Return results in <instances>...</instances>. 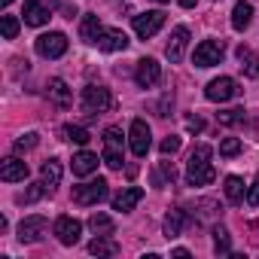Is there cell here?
Returning a JSON list of instances; mask_svg holds the SVG:
<instances>
[{
	"instance_id": "cell-1",
	"label": "cell",
	"mask_w": 259,
	"mask_h": 259,
	"mask_svg": "<svg viewBox=\"0 0 259 259\" xmlns=\"http://www.w3.org/2000/svg\"><path fill=\"white\" fill-rule=\"evenodd\" d=\"M210 156H213V150L207 144H198L189 153V162H186V180H189V186H207V183H213L217 171L210 165Z\"/></svg>"
},
{
	"instance_id": "cell-2",
	"label": "cell",
	"mask_w": 259,
	"mask_h": 259,
	"mask_svg": "<svg viewBox=\"0 0 259 259\" xmlns=\"http://www.w3.org/2000/svg\"><path fill=\"white\" fill-rule=\"evenodd\" d=\"M122 147H125L122 132H119V128H107V132H104V153H101V162H104L107 168L119 171V168H122V162H125Z\"/></svg>"
},
{
	"instance_id": "cell-3",
	"label": "cell",
	"mask_w": 259,
	"mask_h": 259,
	"mask_svg": "<svg viewBox=\"0 0 259 259\" xmlns=\"http://www.w3.org/2000/svg\"><path fill=\"white\" fill-rule=\"evenodd\" d=\"M110 107H113L110 89H104V85H85V89H82V110H85L89 116L107 113Z\"/></svg>"
},
{
	"instance_id": "cell-4",
	"label": "cell",
	"mask_w": 259,
	"mask_h": 259,
	"mask_svg": "<svg viewBox=\"0 0 259 259\" xmlns=\"http://www.w3.org/2000/svg\"><path fill=\"white\" fill-rule=\"evenodd\" d=\"M34 46H37V55L43 58H61L67 52V37L61 31H49V34H40Z\"/></svg>"
},
{
	"instance_id": "cell-5",
	"label": "cell",
	"mask_w": 259,
	"mask_h": 259,
	"mask_svg": "<svg viewBox=\"0 0 259 259\" xmlns=\"http://www.w3.org/2000/svg\"><path fill=\"white\" fill-rule=\"evenodd\" d=\"M223 55H226L223 40H204V43H198V46H195L192 61H195V67H213V64H220V61H223Z\"/></svg>"
},
{
	"instance_id": "cell-6",
	"label": "cell",
	"mask_w": 259,
	"mask_h": 259,
	"mask_svg": "<svg viewBox=\"0 0 259 259\" xmlns=\"http://www.w3.org/2000/svg\"><path fill=\"white\" fill-rule=\"evenodd\" d=\"M238 95H241V89H238V82H235L232 76L210 79V82H207V89H204V98H207V101H213V104L232 101V98H238Z\"/></svg>"
},
{
	"instance_id": "cell-7",
	"label": "cell",
	"mask_w": 259,
	"mask_h": 259,
	"mask_svg": "<svg viewBox=\"0 0 259 259\" xmlns=\"http://www.w3.org/2000/svg\"><path fill=\"white\" fill-rule=\"evenodd\" d=\"M107 180H89V183H82V186H76L73 189V201L76 204H82V207H89V204H98V201H104L107 198Z\"/></svg>"
},
{
	"instance_id": "cell-8",
	"label": "cell",
	"mask_w": 259,
	"mask_h": 259,
	"mask_svg": "<svg viewBox=\"0 0 259 259\" xmlns=\"http://www.w3.org/2000/svg\"><path fill=\"white\" fill-rule=\"evenodd\" d=\"M128 144H132V153L138 159H144L153 147V135H150V125L144 119H135L132 122V132H128Z\"/></svg>"
},
{
	"instance_id": "cell-9",
	"label": "cell",
	"mask_w": 259,
	"mask_h": 259,
	"mask_svg": "<svg viewBox=\"0 0 259 259\" xmlns=\"http://www.w3.org/2000/svg\"><path fill=\"white\" fill-rule=\"evenodd\" d=\"M162 25H165V13H159V10H150V13L135 16V34L141 40H150L153 34H159Z\"/></svg>"
},
{
	"instance_id": "cell-10",
	"label": "cell",
	"mask_w": 259,
	"mask_h": 259,
	"mask_svg": "<svg viewBox=\"0 0 259 259\" xmlns=\"http://www.w3.org/2000/svg\"><path fill=\"white\" fill-rule=\"evenodd\" d=\"M46 229H49V220L46 217H28V220H22L19 223V241L22 244H37L43 235H46Z\"/></svg>"
},
{
	"instance_id": "cell-11",
	"label": "cell",
	"mask_w": 259,
	"mask_h": 259,
	"mask_svg": "<svg viewBox=\"0 0 259 259\" xmlns=\"http://www.w3.org/2000/svg\"><path fill=\"white\" fill-rule=\"evenodd\" d=\"M159 79H162L159 61H156V58H141V61H138V70H135V82H138L141 89H153Z\"/></svg>"
},
{
	"instance_id": "cell-12",
	"label": "cell",
	"mask_w": 259,
	"mask_h": 259,
	"mask_svg": "<svg viewBox=\"0 0 259 259\" xmlns=\"http://www.w3.org/2000/svg\"><path fill=\"white\" fill-rule=\"evenodd\" d=\"M55 235H58V241L64 247H73L79 241V235H82V223L73 220V217H58L55 220Z\"/></svg>"
},
{
	"instance_id": "cell-13",
	"label": "cell",
	"mask_w": 259,
	"mask_h": 259,
	"mask_svg": "<svg viewBox=\"0 0 259 259\" xmlns=\"http://www.w3.org/2000/svg\"><path fill=\"white\" fill-rule=\"evenodd\" d=\"M186 46H189V28H183V25H177L174 31H171V40H168V46H165V55H168V61H183V52H186Z\"/></svg>"
},
{
	"instance_id": "cell-14",
	"label": "cell",
	"mask_w": 259,
	"mask_h": 259,
	"mask_svg": "<svg viewBox=\"0 0 259 259\" xmlns=\"http://www.w3.org/2000/svg\"><path fill=\"white\" fill-rule=\"evenodd\" d=\"M28 174H31V171H28V165H25L22 159H16V156H13V159H7L4 165H0V180H4V183H25V180H28Z\"/></svg>"
},
{
	"instance_id": "cell-15",
	"label": "cell",
	"mask_w": 259,
	"mask_h": 259,
	"mask_svg": "<svg viewBox=\"0 0 259 259\" xmlns=\"http://www.w3.org/2000/svg\"><path fill=\"white\" fill-rule=\"evenodd\" d=\"M22 19H25V25H31V28H43V25H46L52 16H49V10L40 4V0H25Z\"/></svg>"
},
{
	"instance_id": "cell-16",
	"label": "cell",
	"mask_w": 259,
	"mask_h": 259,
	"mask_svg": "<svg viewBox=\"0 0 259 259\" xmlns=\"http://www.w3.org/2000/svg\"><path fill=\"white\" fill-rule=\"evenodd\" d=\"M46 98H49L55 107L64 110V107L70 104V89H67V82H64V79H49V82H46Z\"/></svg>"
},
{
	"instance_id": "cell-17",
	"label": "cell",
	"mask_w": 259,
	"mask_h": 259,
	"mask_svg": "<svg viewBox=\"0 0 259 259\" xmlns=\"http://www.w3.org/2000/svg\"><path fill=\"white\" fill-rule=\"evenodd\" d=\"M141 198H144V189H141V186H128V189H122V192L113 198V210H122V213H125V210H132Z\"/></svg>"
},
{
	"instance_id": "cell-18",
	"label": "cell",
	"mask_w": 259,
	"mask_h": 259,
	"mask_svg": "<svg viewBox=\"0 0 259 259\" xmlns=\"http://www.w3.org/2000/svg\"><path fill=\"white\" fill-rule=\"evenodd\" d=\"M98 49H104V52H122V49H128V37L122 31H104L98 37Z\"/></svg>"
},
{
	"instance_id": "cell-19",
	"label": "cell",
	"mask_w": 259,
	"mask_h": 259,
	"mask_svg": "<svg viewBox=\"0 0 259 259\" xmlns=\"http://www.w3.org/2000/svg\"><path fill=\"white\" fill-rule=\"evenodd\" d=\"M73 174L76 177H89V174H95L98 171V156L95 153H89V150H82V153H76L73 156Z\"/></svg>"
},
{
	"instance_id": "cell-20",
	"label": "cell",
	"mask_w": 259,
	"mask_h": 259,
	"mask_svg": "<svg viewBox=\"0 0 259 259\" xmlns=\"http://www.w3.org/2000/svg\"><path fill=\"white\" fill-rule=\"evenodd\" d=\"M104 34V25H101V19L98 16H82V25H79V37L85 40V43H98V37Z\"/></svg>"
},
{
	"instance_id": "cell-21",
	"label": "cell",
	"mask_w": 259,
	"mask_h": 259,
	"mask_svg": "<svg viewBox=\"0 0 259 259\" xmlns=\"http://www.w3.org/2000/svg\"><path fill=\"white\" fill-rule=\"evenodd\" d=\"M89 253H92V256H116V253H119V244H116L110 235H98V238L89 244Z\"/></svg>"
},
{
	"instance_id": "cell-22",
	"label": "cell",
	"mask_w": 259,
	"mask_h": 259,
	"mask_svg": "<svg viewBox=\"0 0 259 259\" xmlns=\"http://www.w3.org/2000/svg\"><path fill=\"white\" fill-rule=\"evenodd\" d=\"M250 19H253V7L247 4V0H238L235 10H232V28L235 31H244L250 25Z\"/></svg>"
},
{
	"instance_id": "cell-23",
	"label": "cell",
	"mask_w": 259,
	"mask_h": 259,
	"mask_svg": "<svg viewBox=\"0 0 259 259\" xmlns=\"http://www.w3.org/2000/svg\"><path fill=\"white\" fill-rule=\"evenodd\" d=\"M40 177H43V183H46L49 189H55V186L61 183V162H58V159H46L43 168H40Z\"/></svg>"
},
{
	"instance_id": "cell-24",
	"label": "cell",
	"mask_w": 259,
	"mask_h": 259,
	"mask_svg": "<svg viewBox=\"0 0 259 259\" xmlns=\"http://www.w3.org/2000/svg\"><path fill=\"white\" fill-rule=\"evenodd\" d=\"M238 58H241V67L247 76H259V55L250 52L247 46H238Z\"/></svg>"
},
{
	"instance_id": "cell-25",
	"label": "cell",
	"mask_w": 259,
	"mask_h": 259,
	"mask_svg": "<svg viewBox=\"0 0 259 259\" xmlns=\"http://www.w3.org/2000/svg\"><path fill=\"white\" fill-rule=\"evenodd\" d=\"M183 220H186V217H183V210H180V207H174V210L165 217V238H177V235L183 232Z\"/></svg>"
},
{
	"instance_id": "cell-26",
	"label": "cell",
	"mask_w": 259,
	"mask_h": 259,
	"mask_svg": "<svg viewBox=\"0 0 259 259\" xmlns=\"http://www.w3.org/2000/svg\"><path fill=\"white\" fill-rule=\"evenodd\" d=\"M226 198L232 201V204H241L244 201V180L241 177H226Z\"/></svg>"
},
{
	"instance_id": "cell-27",
	"label": "cell",
	"mask_w": 259,
	"mask_h": 259,
	"mask_svg": "<svg viewBox=\"0 0 259 259\" xmlns=\"http://www.w3.org/2000/svg\"><path fill=\"white\" fill-rule=\"evenodd\" d=\"M89 229H92L95 235H113L116 226H113V220H110L107 213H92V217H89Z\"/></svg>"
},
{
	"instance_id": "cell-28",
	"label": "cell",
	"mask_w": 259,
	"mask_h": 259,
	"mask_svg": "<svg viewBox=\"0 0 259 259\" xmlns=\"http://www.w3.org/2000/svg\"><path fill=\"white\" fill-rule=\"evenodd\" d=\"M213 250H217V256H229L232 253V241H229V232L223 226L213 229Z\"/></svg>"
},
{
	"instance_id": "cell-29",
	"label": "cell",
	"mask_w": 259,
	"mask_h": 259,
	"mask_svg": "<svg viewBox=\"0 0 259 259\" xmlns=\"http://www.w3.org/2000/svg\"><path fill=\"white\" fill-rule=\"evenodd\" d=\"M244 119H247V113H244L241 107H232V110L217 113V122H220V125H241Z\"/></svg>"
},
{
	"instance_id": "cell-30",
	"label": "cell",
	"mask_w": 259,
	"mask_h": 259,
	"mask_svg": "<svg viewBox=\"0 0 259 259\" xmlns=\"http://www.w3.org/2000/svg\"><path fill=\"white\" fill-rule=\"evenodd\" d=\"M174 180H177V171H174L171 162H162L159 171L153 174V183H156V186H165V183H174Z\"/></svg>"
},
{
	"instance_id": "cell-31",
	"label": "cell",
	"mask_w": 259,
	"mask_h": 259,
	"mask_svg": "<svg viewBox=\"0 0 259 259\" xmlns=\"http://www.w3.org/2000/svg\"><path fill=\"white\" fill-rule=\"evenodd\" d=\"M61 135H64L67 141H73V144H79V147L92 141V138H89V132H85V128H82V125H64V132H61Z\"/></svg>"
},
{
	"instance_id": "cell-32",
	"label": "cell",
	"mask_w": 259,
	"mask_h": 259,
	"mask_svg": "<svg viewBox=\"0 0 259 259\" xmlns=\"http://www.w3.org/2000/svg\"><path fill=\"white\" fill-rule=\"evenodd\" d=\"M46 189H49V186H46L43 180H40V183H34L31 189H25V192L19 195V204H34L37 198H43V192H46Z\"/></svg>"
},
{
	"instance_id": "cell-33",
	"label": "cell",
	"mask_w": 259,
	"mask_h": 259,
	"mask_svg": "<svg viewBox=\"0 0 259 259\" xmlns=\"http://www.w3.org/2000/svg\"><path fill=\"white\" fill-rule=\"evenodd\" d=\"M0 31H4V40H16V34H19V19H16V16H4V19H0Z\"/></svg>"
},
{
	"instance_id": "cell-34",
	"label": "cell",
	"mask_w": 259,
	"mask_h": 259,
	"mask_svg": "<svg viewBox=\"0 0 259 259\" xmlns=\"http://www.w3.org/2000/svg\"><path fill=\"white\" fill-rule=\"evenodd\" d=\"M241 153V141L238 138H226L223 144H220V156L223 159H232V156H238Z\"/></svg>"
},
{
	"instance_id": "cell-35",
	"label": "cell",
	"mask_w": 259,
	"mask_h": 259,
	"mask_svg": "<svg viewBox=\"0 0 259 259\" xmlns=\"http://www.w3.org/2000/svg\"><path fill=\"white\" fill-rule=\"evenodd\" d=\"M37 141H40V135H34V132H31V135H22V138L16 141V153H25V150H34V147H37Z\"/></svg>"
},
{
	"instance_id": "cell-36",
	"label": "cell",
	"mask_w": 259,
	"mask_h": 259,
	"mask_svg": "<svg viewBox=\"0 0 259 259\" xmlns=\"http://www.w3.org/2000/svg\"><path fill=\"white\" fill-rule=\"evenodd\" d=\"M177 150H180V138H174V135H171V138H165V141H162V156H174Z\"/></svg>"
},
{
	"instance_id": "cell-37",
	"label": "cell",
	"mask_w": 259,
	"mask_h": 259,
	"mask_svg": "<svg viewBox=\"0 0 259 259\" xmlns=\"http://www.w3.org/2000/svg\"><path fill=\"white\" fill-rule=\"evenodd\" d=\"M247 204L259 207V177H256V183H253V186H250V192H247Z\"/></svg>"
},
{
	"instance_id": "cell-38",
	"label": "cell",
	"mask_w": 259,
	"mask_h": 259,
	"mask_svg": "<svg viewBox=\"0 0 259 259\" xmlns=\"http://www.w3.org/2000/svg\"><path fill=\"white\" fill-rule=\"evenodd\" d=\"M186 128H189V132H201V128H204V122H201L198 116H189V119H186Z\"/></svg>"
},
{
	"instance_id": "cell-39",
	"label": "cell",
	"mask_w": 259,
	"mask_h": 259,
	"mask_svg": "<svg viewBox=\"0 0 259 259\" xmlns=\"http://www.w3.org/2000/svg\"><path fill=\"white\" fill-rule=\"evenodd\" d=\"M171 256H177V259H189V250H186V247H177V250H171Z\"/></svg>"
},
{
	"instance_id": "cell-40",
	"label": "cell",
	"mask_w": 259,
	"mask_h": 259,
	"mask_svg": "<svg viewBox=\"0 0 259 259\" xmlns=\"http://www.w3.org/2000/svg\"><path fill=\"white\" fill-rule=\"evenodd\" d=\"M177 4H180V7H186V10H192V7L198 4V0H177Z\"/></svg>"
},
{
	"instance_id": "cell-41",
	"label": "cell",
	"mask_w": 259,
	"mask_h": 259,
	"mask_svg": "<svg viewBox=\"0 0 259 259\" xmlns=\"http://www.w3.org/2000/svg\"><path fill=\"white\" fill-rule=\"evenodd\" d=\"M0 4H4V7H10V4H13V0H0Z\"/></svg>"
},
{
	"instance_id": "cell-42",
	"label": "cell",
	"mask_w": 259,
	"mask_h": 259,
	"mask_svg": "<svg viewBox=\"0 0 259 259\" xmlns=\"http://www.w3.org/2000/svg\"><path fill=\"white\" fill-rule=\"evenodd\" d=\"M156 4H168V0H156Z\"/></svg>"
}]
</instances>
